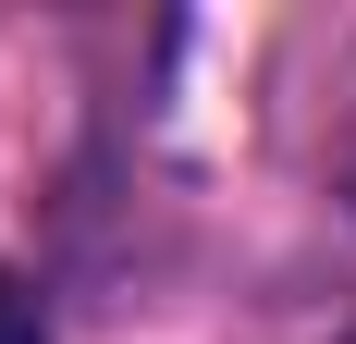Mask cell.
Returning a JSON list of instances; mask_svg holds the SVG:
<instances>
[{
  "label": "cell",
  "instance_id": "1",
  "mask_svg": "<svg viewBox=\"0 0 356 344\" xmlns=\"http://www.w3.org/2000/svg\"><path fill=\"white\" fill-rule=\"evenodd\" d=\"M344 197H356V172H344Z\"/></svg>",
  "mask_w": 356,
  "mask_h": 344
}]
</instances>
